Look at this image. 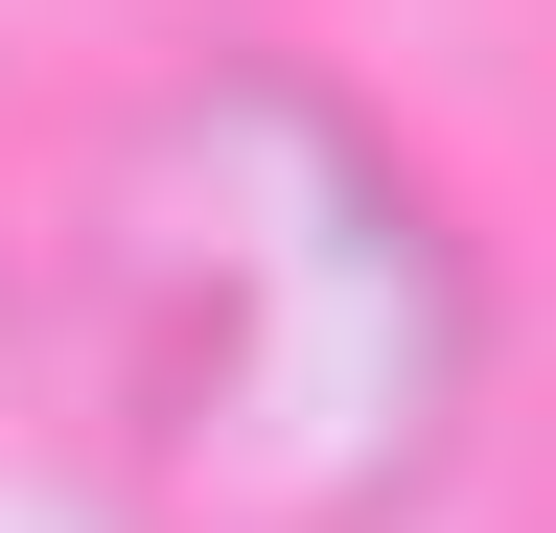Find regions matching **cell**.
Masks as SVG:
<instances>
[{"label": "cell", "instance_id": "cell-1", "mask_svg": "<svg viewBox=\"0 0 556 533\" xmlns=\"http://www.w3.org/2000/svg\"><path fill=\"white\" fill-rule=\"evenodd\" d=\"M93 348L139 464L208 533H325L371 510L464 394V279L394 210V163L302 93H186L93 210Z\"/></svg>", "mask_w": 556, "mask_h": 533}]
</instances>
